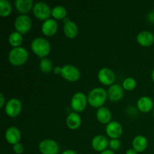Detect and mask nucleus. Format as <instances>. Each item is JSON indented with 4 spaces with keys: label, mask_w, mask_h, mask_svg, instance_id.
I'll list each match as a JSON object with an SVG mask.
<instances>
[{
    "label": "nucleus",
    "mask_w": 154,
    "mask_h": 154,
    "mask_svg": "<svg viewBox=\"0 0 154 154\" xmlns=\"http://www.w3.org/2000/svg\"><path fill=\"white\" fill-rule=\"evenodd\" d=\"M108 98V92L103 88L96 87L90 90L87 96L88 103L93 108H102Z\"/></svg>",
    "instance_id": "f257e3e1"
},
{
    "label": "nucleus",
    "mask_w": 154,
    "mask_h": 154,
    "mask_svg": "<svg viewBox=\"0 0 154 154\" xmlns=\"http://www.w3.org/2000/svg\"><path fill=\"white\" fill-rule=\"evenodd\" d=\"M28 58V51L22 47L14 48L8 54L9 63L14 66H23L24 63H26Z\"/></svg>",
    "instance_id": "f03ea898"
},
{
    "label": "nucleus",
    "mask_w": 154,
    "mask_h": 154,
    "mask_svg": "<svg viewBox=\"0 0 154 154\" xmlns=\"http://www.w3.org/2000/svg\"><path fill=\"white\" fill-rule=\"evenodd\" d=\"M31 48L32 52L40 58H45L50 54L51 44L44 38H36L32 42Z\"/></svg>",
    "instance_id": "7ed1b4c3"
},
{
    "label": "nucleus",
    "mask_w": 154,
    "mask_h": 154,
    "mask_svg": "<svg viewBox=\"0 0 154 154\" xmlns=\"http://www.w3.org/2000/svg\"><path fill=\"white\" fill-rule=\"evenodd\" d=\"M88 103L87 96L84 93L78 92L74 94L71 99V107L75 112H82L85 110Z\"/></svg>",
    "instance_id": "20e7f679"
},
{
    "label": "nucleus",
    "mask_w": 154,
    "mask_h": 154,
    "mask_svg": "<svg viewBox=\"0 0 154 154\" xmlns=\"http://www.w3.org/2000/svg\"><path fill=\"white\" fill-rule=\"evenodd\" d=\"M51 11L52 10H51L49 5L42 2H36L32 8L34 16L41 20L45 21L49 19L50 17L51 16Z\"/></svg>",
    "instance_id": "39448f33"
},
{
    "label": "nucleus",
    "mask_w": 154,
    "mask_h": 154,
    "mask_svg": "<svg viewBox=\"0 0 154 154\" xmlns=\"http://www.w3.org/2000/svg\"><path fill=\"white\" fill-rule=\"evenodd\" d=\"M14 27L17 32L20 34H26L30 30L32 27V20L26 14L20 15L14 21Z\"/></svg>",
    "instance_id": "423d86ee"
},
{
    "label": "nucleus",
    "mask_w": 154,
    "mask_h": 154,
    "mask_svg": "<svg viewBox=\"0 0 154 154\" xmlns=\"http://www.w3.org/2000/svg\"><path fill=\"white\" fill-rule=\"evenodd\" d=\"M61 75L66 81L75 82L80 78L81 72L78 68L72 65H65L62 67Z\"/></svg>",
    "instance_id": "0eeeda50"
},
{
    "label": "nucleus",
    "mask_w": 154,
    "mask_h": 154,
    "mask_svg": "<svg viewBox=\"0 0 154 154\" xmlns=\"http://www.w3.org/2000/svg\"><path fill=\"white\" fill-rule=\"evenodd\" d=\"M22 109V104L21 102L17 99H11L10 100L8 101L5 105V111L6 114L8 117L14 118L17 117L21 112Z\"/></svg>",
    "instance_id": "6e6552de"
},
{
    "label": "nucleus",
    "mask_w": 154,
    "mask_h": 154,
    "mask_svg": "<svg viewBox=\"0 0 154 154\" xmlns=\"http://www.w3.org/2000/svg\"><path fill=\"white\" fill-rule=\"evenodd\" d=\"M38 148L41 154H58L60 151L59 144L52 139H45L41 141Z\"/></svg>",
    "instance_id": "1a4fd4ad"
},
{
    "label": "nucleus",
    "mask_w": 154,
    "mask_h": 154,
    "mask_svg": "<svg viewBox=\"0 0 154 154\" xmlns=\"http://www.w3.org/2000/svg\"><path fill=\"white\" fill-rule=\"evenodd\" d=\"M98 78L100 83L105 86L112 85L115 81V74L111 69L103 68L98 73Z\"/></svg>",
    "instance_id": "9d476101"
},
{
    "label": "nucleus",
    "mask_w": 154,
    "mask_h": 154,
    "mask_svg": "<svg viewBox=\"0 0 154 154\" xmlns=\"http://www.w3.org/2000/svg\"><path fill=\"white\" fill-rule=\"evenodd\" d=\"M105 132L108 137L112 139H117L123 133V128L121 124L118 122L111 121L107 124Z\"/></svg>",
    "instance_id": "9b49d317"
},
{
    "label": "nucleus",
    "mask_w": 154,
    "mask_h": 154,
    "mask_svg": "<svg viewBox=\"0 0 154 154\" xmlns=\"http://www.w3.org/2000/svg\"><path fill=\"white\" fill-rule=\"evenodd\" d=\"M124 89L120 84H112L108 91V97L111 102H118L124 96Z\"/></svg>",
    "instance_id": "f8f14e48"
},
{
    "label": "nucleus",
    "mask_w": 154,
    "mask_h": 154,
    "mask_svg": "<svg viewBox=\"0 0 154 154\" xmlns=\"http://www.w3.org/2000/svg\"><path fill=\"white\" fill-rule=\"evenodd\" d=\"M5 138L9 144L13 145L18 144L21 138L20 131L16 126H11L6 130Z\"/></svg>",
    "instance_id": "ddd939ff"
},
{
    "label": "nucleus",
    "mask_w": 154,
    "mask_h": 154,
    "mask_svg": "<svg viewBox=\"0 0 154 154\" xmlns=\"http://www.w3.org/2000/svg\"><path fill=\"white\" fill-rule=\"evenodd\" d=\"M58 29V23L54 19H48L43 23L42 26V32L45 35L53 36Z\"/></svg>",
    "instance_id": "4468645a"
},
{
    "label": "nucleus",
    "mask_w": 154,
    "mask_h": 154,
    "mask_svg": "<svg viewBox=\"0 0 154 154\" xmlns=\"http://www.w3.org/2000/svg\"><path fill=\"white\" fill-rule=\"evenodd\" d=\"M63 31L66 37L69 38H75L78 33V26L75 22L69 20V18H65Z\"/></svg>",
    "instance_id": "2eb2a0df"
},
{
    "label": "nucleus",
    "mask_w": 154,
    "mask_h": 154,
    "mask_svg": "<svg viewBox=\"0 0 154 154\" xmlns=\"http://www.w3.org/2000/svg\"><path fill=\"white\" fill-rule=\"evenodd\" d=\"M108 145H109V142L106 137L104 135H96L92 140V147L96 151L102 153L104 150H107L106 148Z\"/></svg>",
    "instance_id": "dca6fc26"
},
{
    "label": "nucleus",
    "mask_w": 154,
    "mask_h": 154,
    "mask_svg": "<svg viewBox=\"0 0 154 154\" xmlns=\"http://www.w3.org/2000/svg\"><path fill=\"white\" fill-rule=\"evenodd\" d=\"M137 42L143 47H149L154 42V35L149 31H142L137 35Z\"/></svg>",
    "instance_id": "f3484780"
},
{
    "label": "nucleus",
    "mask_w": 154,
    "mask_h": 154,
    "mask_svg": "<svg viewBox=\"0 0 154 154\" xmlns=\"http://www.w3.org/2000/svg\"><path fill=\"white\" fill-rule=\"evenodd\" d=\"M32 0H16L15 1V7L21 15L28 14L32 8H33Z\"/></svg>",
    "instance_id": "a211bd4d"
},
{
    "label": "nucleus",
    "mask_w": 154,
    "mask_h": 154,
    "mask_svg": "<svg viewBox=\"0 0 154 154\" xmlns=\"http://www.w3.org/2000/svg\"><path fill=\"white\" fill-rule=\"evenodd\" d=\"M153 107V102L148 96H142L137 102V108L143 113H147L152 110Z\"/></svg>",
    "instance_id": "6ab92c4d"
},
{
    "label": "nucleus",
    "mask_w": 154,
    "mask_h": 154,
    "mask_svg": "<svg viewBox=\"0 0 154 154\" xmlns=\"http://www.w3.org/2000/svg\"><path fill=\"white\" fill-rule=\"evenodd\" d=\"M81 124V117L78 113H70L66 117V125L70 129L75 130L78 129Z\"/></svg>",
    "instance_id": "aec40b11"
},
{
    "label": "nucleus",
    "mask_w": 154,
    "mask_h": 154,
    "mask_svg": "<svg viewBox=\"0 0 154 154\" xmlns=\"http://www.w3.org/2000/svg\"><path fill=\"white\" fill-rule=\"evenodd\" d=\"M132 147L138 153H142L147 147V140L143 135H137L132 140Z\"/></svg>",
    "instance_id": "412c9836"
},
{
    "label": "nucleus",
    "mask_w": 154,
    "mask_h": 154,
    "mask_svg": "<svg viewBox=\"0 0 154 154\" xmlns=\"http://www.w3.org/2000/svg\"><path fill=\"white\" fill-rule=\"evenodd\" d=\"M111 112L108 108L102 107L96 112V118L102 124H108L111 120Z\"/></svg>",
    "instance_id": "4be33fe9"
},
{
    "label": "nucleus",
    "mask_w": 154,
    "mask_h": 154,
    "mask_svg": "<svg viewBox=\"0 0 154 154\" xmlns=\"http://www.w3.org/2000/svg\"><path fill=\"white\" fill-rule=\"evenodd\" d=\"M67 15V10L63 6H56L52 9L51 16L56 20H64Z\"/></svg>",
    "instance_id": "5701e85b"
},
{
    "label": "nucleus",
    "mask_w": 154,
    "mask_h": 154,
    "mask_svg": "<svg viewBox=\"0 0 154 154\" xmlns=\"http://www.w3.org/2000/svg\"><path fill=\"white\" fill-rule=\"evenodd\" d=\"M23 38L22 34H20L18 32H13L11 34L9 35L8 38V42L12 47L14 48H18L22 44Z\"/></svg>",
    "instance_id": "b1692460"
},
{
    "label": "nucleus",
    "mask_w": 154,
    "mask_h": 154,
    "mask_svg": "<svg viewBox=\"0 0 154 154\" xmlns=\"http://www.w3.org/2000/svg\"><path fill=\"white\" fill-rule=\"evenodd\" d=\"M12 11L11 4L8 0L0 1V15L2 17H8Z\"/></svg>",
    "instance_id": "393cba45"
},
{
    "label": "nucleus",
    "mask_w": 154,
    "mask_h": 154,
    "mask_svg": "<svg viewBox=\"0 0 154 154\" xmlns=\"http://www.w3.org/2000/svg\"><path fill=\"white\" fill-rule=\"evenodd\" d=\"M41 71L45 74H48L53 70V64L52 62L47 58H44L41 60L40 64H39Z\"/></svg>",
    "instance_id": "a878e982"
},
{
    "label": "nucleus",
    "mask_w": 154,
    "mask_h": 154,
    "mask_svg": "<svg viewBox=\"0 0 154 154\" xmlns=\"http://www.w3.org/2000/svg\"><path fill=\"white\" fill-rule=\"evenodd\" d=\"M136 87V81L132 78H127L123 81V88L127 91H132Z\"/></svg>",
    "instance_id": "bb28decb"
},
{
    "label": "nucleus",
    "mask_w": 154,
    "mask_h": 154,
    "mask_svg": "<svg viewBox=\"0 0 154 154\" xmlns=\"http://www.w3.org/2000/svg\"><path fill=\"white\" fill-rule=\"evenodd\" d=\"M121 142L119 139H111L109 141V147L112 150H117L120 148Z\"/></svg>",
    "instance_id": "cd10ccee"
},
{
    "label": "nucleus",
    "mask_w": 154,
    "mask_h": 154,
    "mask_svg": "<svg viewBox=\"0 0 154 154\" xmlns=\"http://www.w3.org/2000/svg\"><path fill=\"white\" fill-rule=\"evenodd\" d=\"M13 150L16 154H22L24 152V147L22 144L18 143L13 146Z\"/></svg>",
    "instance_id": "c85d7f7f"
},
{
    "label": "nucleus",
    "mask_w": 154,
    "mask_h": 154,
    "mask_svg": "<svg viewBox=\"0 0 154 154\" xmlns=\"http://www.w3.org/2000/svg\"><path fill=\"white\" fill-rule=\"evenodd\" d=\"M5 96L2 93H0V108H2L5 105Z\"/></svg>",
    "instance_id": "c756f323"
},
{
    "label": "nucleus",
    "mask_w": 154,
    "mask_h": 154,
    "mask_svg": "<svg viewBox=\"0 0 154 154\" xmlns=\"http://www.w3.org/2000/svg\"><path fill=\"white\" fill-rule=\"evenodd\" d=\"M148 19L150 21L151 23H154V11L150 12V14H148Z\"/></svg>",
    "instance_id": "7c9ffc66"
},
{
    "label": "nucleus",
    "mask_w": 154,
    "mask_h": 154,
    "mask_svg": "<svg viewBox=\"0 0 154 154\" xmlns=\"http://www.w3.org/2000/svg\"><path fill=\"white\" fill-rule=\"evenodd\" d=\"M62 154H78L77 152H75V150H66L65 151H63Z\"/></svg>",
    "instance_id": "2f4dec72"
},
{
    "label": "nucleus",
    "mask_w": 154,
    "mask_h": 154,
    "mask_svg": "<svg viewBox=\"0 0 154 154\" xmlns=\"http://www.w3.org/2000/svg\"><path fill=\"white\" fill-rule=\"evenodd\" d=\"M54 72H55V74H60L61 75V72H62V68L59 67V66H57V67H55L54 69Z\"/></svg>",
    "instance_id": "473e14b6"
},
{
    "label": "nucleus",
    "mask_w": 154,
    "mask_h": 154,
    "mask_svg": "<svg viewBox=\"0 0 154 154\" xmlns=\"http://www.w3.org/2000/svg\"><path fill=\"white\" fill-rule=\"evenodd\" d=\"M126 154H138V152H137L136 150H134L133 148H132L129 149V150L126 152Z\"/></svg>",
    "instance_id": "72a5a7b5"
},
{
    "label": "nucleus",
    "mask_w": 154,
    "mask_h": 154,
    "mask_svg": "<svg viewBox=\"0 0 154 154\" xmlns=\"http://www.w3.org/2000/svg\"><path fill=\"white\" fill-rule=\"evenodd\" d=\"M100 154H115L114 152L111 150H105L104 151H102Z\"/></svg>",
    "instance_id": "f704fd0d"
},
{
    "label": "nucleus",
    "mask_w": 154,
    "mask_h": 154,
    "mask_svg": "<svg viewBox=\"0 0 154 154\" xmlns=\"http://www.w3.org/2000/svg\"><path fill=\"white\" fill-rule=\"evenodd\" d=\"M152 79H153V81L154 82V69L153 72H152Z\"/></svg>",
    "instance_id": "c9c22d12"
},
{
    "label": "nucleus",
    "mask_w": 154,
    "mask_h": 154,
    "mask_svg": "<svg viewBox=\"0 0 154 154\" xmlns=\"http://www.w3.org/2000/svg\"><path fill=\"white\" fill-rule=\"evenodd\" d=\"M153 117H154V110H153Z\"/></svg>",
    "instance_id": "e433bc0d"
},
{
    "label": "nucleus",
    "mask_w": 154,
    "mask_h": 154,
    "mask_svg": "<svg viewBox=\"0 0 154 154\" xmlns=\"http://www.w3.org/2000/svg\"><path fill=\"white\" fill-rule=\"evenodd\" d=\"M153 93H154V90H153Z\"/></svg>",
    "instance_id": "4c0bfd02"
}]
</instances>
